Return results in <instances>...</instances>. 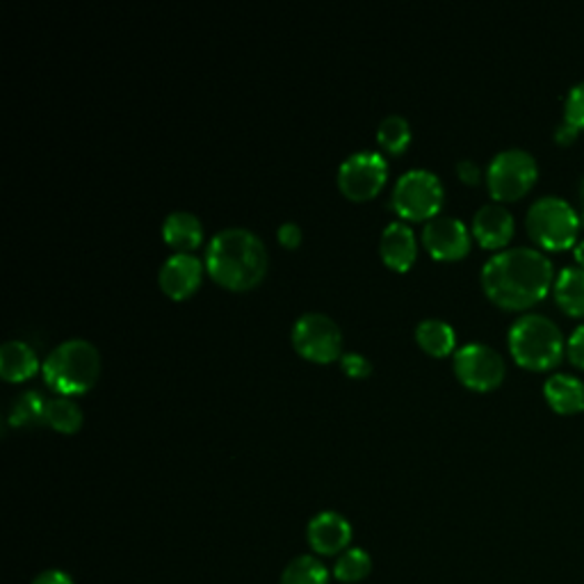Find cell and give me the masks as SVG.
Returning <instances> with one entry per match:
<instances>
[{
    "instance_id": "cell-4",
    "label": "cell",
    "mask_w": 584,
    "mask_h": 584,
    "mask_svg": "<svg viewBox=\"0 0 584 584\" xmlns=\"http://www.w3.org/2000/svg\"><path fill=\"white\" fill-rule=\"evenodd\" d=\"M101 370V355L94 342L69 338L53 347L42 363L44 379L60 393H83L94 386Z\"/></svg>"
},
{
    "instance_id": "cell-27",
    "label": "cell",
    "mask_w": 584,
    "mask_h": 584,
    "mask_svg": "<svg viewBox=\"0 0 584 584\" xmlns=\"http://www.w3.org/2000/svg\"><path fill=\"white\" fill-rule=\"evenodd\" d=\"M340 363H342V370H345L349 377H366V375H370V370H372L370 359H366L361 352H345V355L340 357Z\"/></svg>"
},
{
    "instance_id": "cell-16",
    "label": "cell",
    "mask_w": 584,
    "mask_h": 584,
    "mask_svg": "<svg viewBox=\"0 0 584 584\" xmlns=\"http://www.w3.org/2000/svg\"><path fill=\"white\" fill-rule=\"evenodd\" d=\"M543 396L560 413H577L584 409V381L573 375L557 370L543 381Z\"/></svg>"
},
{
    "instance_id": "cell-15",
    "label": "cell",
    "mask_w": 584,
    "mask_h": 584,
    "mask_svg": "<svg viewBox=\"0 0 584 584\" xmlns=\"http://www.w3.org/2000/svg\"><path fill=\"white\" fill-rule=\"evenodd\" d=\"M379 252L388 267L402 269V271L411 267V263L416 260V252H418V243H416L411 226L402 219L388 222L381 230Z\"/></svg>"
},
{
    "instance_id": "cell-17",
    "label": "cell",
    "mask_w": 584,
    "mask_h": 584,
    "mask_svg": "<svg viewBox=\"0 0 584 584\" xmlns=\"http://www.w3.org/2000/svg\"><path fill=\"white\" fill-rule=\"evenodd\" d=\"M553 295L568 316L584 318V267L564 265L555 275Z\"/></svg>"
},
{
    "instance_id": "cell-29",
    "label": "cell",
    "mask_w": 584,
    "mask_h": 584,
    "mask_svg": "<svg viewBox=\"0 0 584 584\" xmlns=\"http://www.w3.org/2000/svg\"><path fill=\"white\" fill-rule=\"evenodd\" d=\"M457 176L463 181V183H469V185H478L480 178H482V170L475 161L471 158H463L457 163Z\"/></svg>"
},
{
    "instance_id": "cell-10",
    "label": "cell",
    "mask_w": 584,
    "mask_h": 584,
    "mask_svg": "<svg viewBox=\"0 0 584 584\" xmlns=\"http://www.w3.org/2000/svg\"><path fill=\"white\" fill-rule=\"evenodd\" d=\"M504 359L495 347L473 340L461 345L454 352V372L457 377L475 391H489L504 379Z\"/></svg>"
},
{
    "instance_id": "cell-28",
    "label": "cell",
    "mask_w": 584,
    "mask_h": 584,
    "mask_svg": "<svg viewBox=\"0 0 584 584\" xmlns=\"http://www.w3.org/2000/svg\"><path fill=\"white\" fill-rule=\"evenodd\" d=\"M566 355L577 366L584 368V322L577 325L566 338Z\"/></svg>"
},
{
    "instance_id": "cell-1",
    "label": "cell",
    "mask_w": 584,
    "mask_h": 584,
    "mask_svg": "<svg viewBox=\"0 0 584 584\" xmlns=\"http://www.w3.org/2000/svg\"><path fill=\"white\" fill-rule=\"evenodd\" d=\"M555 284L553 260L536 247L500 249L482 265V288L502 308H527Z\"/></svg>"
},
{
    "instance_id": "cell-5",
    "label": "cell",
    "mask_w": 584,
    "mask_h": 584,
    "mask_svg": "<svg viewBox=\"0 0 584 584\" xmlns=\"http://www.w3.org/2000/svg\"><path fill=\"white\" fill-rule=\"evenodd\" d=\"M525 226L530 238L543 249H568L575 247L582 219L568 199L557 194H543L527 208Z\"/></svg>"
},
{
    "instance_id": "cell-6",
    "label": "cell",
    "mask_w": 584,
    "mask_h": 584,
    "mask_svg": "<svg viewBox=\"0 0 584 584\" xmlns=\"http://www.w3.org/2000/svg\"><path fill=\"white\" fill-rule=\"evenodd\" d=\"M539 163L534 153L521 146L498 151L486 167V187L495 202H514L536 183Z\"/></svg>"
},
{
    "instance_id": "cell-8",
    "label": "cell",
    "mask_w": 584,
    "mask_h": 584,
    "mask_svg": "<svg viewBox=\"0 0 584 584\" xmlns=\"http://www.w3.org/2000/svg\"><path fill=\"white\" fill-rule=\"evenodd\" d=\"M293 342L297 352L310 361L327 363L342 349V331L334 318L320 310H306L293 325Z\"/></svg>"
},
{
    "instance_id": "cell-13",
    "label": "cell",
    "mask_w": 584,
    "mask_h": 584,
    "mask_svg": "<svg viewBox=\"0 0 584 584\" xmlns=\"http://www.w3.org/2000/svg\"><path fill=\"white\" fill-rule=\"evenodd\" d=\"M202 275H204L202 258L189 252H176L167 256L165 263L161 265L158 281L170 297L183 299L197 290V286L202 284Z\"/></svg>"
},
{
    "instance_id": "cell-3",
    "label": "cell",
    "mask_w": 584,
    "mask_h": 584,
    "mask_svg": "<svg viewBox=\"0 0 584 584\" xmlns=\"http://www.w3.org/2000/svg\"><path fill=\"white\" fill-rule=\"evenodd\" d=\"M512 357L530 370H549L557 366L566 352V338L560 325L543 314L519 316L508 334Z\"/></svg>"
},
{
    "instance_id": "cell-18",
    "label": "cell",
    "mask_w": 584,
    "mask_h": 584,
    "mask_svg": "<svg viewBox=\"0 0 584 584\" xmlns=\"http://www.w3.org/2000/svg\"><path fill=\"white\" fill-rule=\"evenodd\" d=\"M163 238L178 252H189L204 238L202 219L189 211H174L163 222Z\"/></svg>"
},
{
    "instance_id": "cell-26",
    "label": "cell",
    "mask_w": 584,
    "mask_h": 584,
    "mask_svg": "<svg viewBox=\"0 0 584 584\" xmlns=\"http://www.w3.org/2000/svg\"><path fill=\"white\" fill-rule=\"evenodd\" d=\"M564 120L584 131V81L575 83L564 99Z\"/></svg>"
},
{
    "instance_id": "cell-34",
    "label": "cell",
    "mask_w": 584,
    "mask_h": 584,
    "mask_svg": "<svg viewBox=\"0 0 584 584\" xmlns=\"http://www.w3.org/2000/svg\"><path fill=\"white\" fill-rule=\"evenodd\" d=\"M573 256H575V265L584 267V238L575 243V247H573Z\"/></svg>"
},
{
    "instance_id": "cell-19",
    "label": "cell",
    "mask_w": 584,
    "mask_h": 584,
    "mask_svg": "<svg viewBox=\"0 0 584 584\" xmlns=\"http://www.w3.org/2000/svg\"><path fill=\"white\" fill-rule=\"evenodd\" d=\"M39 368V357L25 340H8L0 347V375L8 381H23Z\"/></svg>"
},
{
    "instance_id": "cell-11",
    "label": "cell",
    "mask_w": 584,
    "mask_h": 584,
    "mask_svg": "<svg viewBox=\"0 0 584 584\" xmlns=\"http://www.w3.org/2000/svg\"><path fill=\"white\" fill-rule=\"evenodd\" d=\"M422 245L434 258L454 260L469 254L471 230L459 217L434 215L422 226Z\"/></svg>"
},
{
    "instance_id": "cell-22",
    "label": "cell",
    "mask_w": 584,
    "mask_h": 584,
    "mask_svg": "<svg viewBox=\"0 0 584 584\" xmlns=\"http://www.w3.org/2000/svg\"><path fill=\"white\" fill-rule=\"evenodd\" d=\"M44 407H47V398L42 396V391H37V388H28V391H21L12 400L8 418L12 424L30 427L37 422H44Z\"/></svg>"
},
{
    "instance_id": "cell-2",
    "label": "cell",
    "mask_w": 584,
    "mask_h": 584,
    "mask_svg": "<svg viewBox=\"0 0 584 584\" xmlns=\"http://www.w3.org/2000/svg\"><path fill=\"white\" fill-rule=\"evenodd\" d=\"M206 269L230 290L256 286L267 271V247L254 230L226 226L217 230L206 247Z\"/></svg>"
},
{
    "instance_id": "cell-32",
    "label": "cell",
    "mask_w": 584,
    "mask_h": 584,
    "mask_svg": "<svg viewBox=\"0 0 584 584\" xmlns=\"http://www.w3.org/2000/svg\"><path fill=\"white\" fill-rule=\"evenodd\" d=\"M577 133H580V129L577 126H573L571 122H566L564 120V116H562V122L555 126V140L560 142V144H571L575 137H577Z\"/></svg>"
},
{
    "instance_id": "cell-30",
    "label": "cell",
    "mask_w": 584,
    "mask_h": 584,
    "mask_svg": "<svg viewBox=\"0 0 584 584\" xmlns=\"http://www.w3.org/2000/svg\"><path fill=\"white\" fill-rule=\"evenodd\" d=\"M279 243L286 247H297L301 243V226L297 222H284L277 230Z\"/></svg>"
},
{
    "instance_id": "cell-7",
    "label": "cell",
    "mask_w": 584,
    "mask_h": 584,
    "mask_svg": "<svg viewBox=\"0 0 584 584\" xmlns=\"http://www.w3.org/2000/svg\"><path fill=\"white\" fill-rule=\"evenodd\" d=\"M445 189L441 178L424 167L404 172L391 192V208L404 219H432L439 215Z\"/></svg>"
},
{
    "instance_id": "cell-20",
    "label": "cell",
    "mask_w": 584,
    "mask_h": 584,
    "mask_svg": "<svg viewBox=\"0 0 584 584\" xmlns=\"http://www.w3.org/2000/svg\"><path fill=\"white\" fill-rule=\"evenodd\" d=\"M416 340L420 342L424 352L434 357H445L457 345V334L452 325L441 318H424L416 327Z\"/></svg>"
},
{
    "instance_id": "cell-21",
    "label": "cell",
    "mask_w": 584,
    "mask_h": 584,
    "mask_svg": "<svg viewBox=\"0 0 584 584\" xmlns=\"http://www.w3.org/2000/svg\"><path fill=\"white\" fill-rule=\"evenodd\" d=\"M44 422L55 427L58 432H75L83 424V409L64 396L47 398Z\"/></svg>"
},
{
    "instance_id": "cell-14",
    "label": "cell",
    "mask_w": 584,
    "mask_h": 584,
    "mask_svg": "<svg viewBox=\"0 0 584 584\" xmlns=\"http://www.w3.org/2000/svg\"><path fill=\"white\" fill-rule=\"evenodd\" d=\"M514 230H516L514 215L500 202L482 204L473 215V236L482 247L489 249L504 247L512 240Z\"/></svg>"
},
{
    "instance_id": "cell-23",
    "label": "cell",
    "mask_w": 584,
    "mask_h": 584,
    "mask_svg": "<svg viewBox=\"0 0 584 584\" xmlns=\"http://www.w3.org/2000/svg\"><path fill=\"white\" fill-rule=\"evenodd\" d=\"M372 571V560L368 555V551L363 549H347L345 553L338 555L336 564H334V575L338 582L342 584H357L361 580H366Z\"/></svg>"
},
{
    "instance_id": "cell-12",
    "label": "cell",
    "mask_w": 584,
    "mask_h": 584,
    "mask_svg": "<svg viewBox=\"0 0 584 584\" xmlns=\"http://www.w3.org/2000/svg\"><path fill=\"white\" fill-rule=\"evenodd\" d=\"M306 536L318 555H340L352 541V525L338 512H320L308 521Z\"/></svg>"
},
{
    "instance_id": "cell-24",
    "label": "cell",
    "mask_w": 584,
    "mask_h": 584,
    "mask_svg": "<svg viewBox=\"0 0 584 584\" xmlns=\"http://www.w3.org/2000/svg\"><path fill=\"white\" fill-rule=\"evenodd\" d=\"M281 584H329V568L318 557L301 555L286 566Z\"/></svg>"
},
{
    "instance_id": "cell-33",
    "label": "cell",
    "mask_w": 584,
    "mask_h": 584,
    "mask_svg": "<svg viewBox=\"0 0 584 584\" xmlns=\"http://www.w3.org/2000/svg\"><path fill=\"white\" fill-rule=\"evenodd\" d=\"M577 213H580V219H582V226H584V176L577 185Z\"/></svg>"
},
{
    "instance_id": "cell-9",
    "label": "cell",
    "mask_w": 584,
    "mask_h": 584,
    "mask_svg": "<svg viewBox=\"0 0 584 584\" xmlns=\"http://www.w3.org/2000/svg\"><path fill=\"white\" fill-rule=\"evenodd\" d=\"M388 176V163L377 151H357L340 163L338 185L342 194L355 202L372 199L383 187Z\"/></svg>"
},
{
    "instance_id": "cell-25",
    "label": "cell",
    "mask_w": 584,
    "mask_h": 584,
    "mask_svg": "<svg viewBox=\"0 0 584 584\" xmlns=\"http://www.w3.org/2000/svg\"><path fill=\"white\" fill-rule=\"evenodd\" d=\"M411 140V126L407 122V116L402 114H386L377 126V142L391 153H400L407 148Z\"/></svg>"
},
{
    "instance_id": "cell-31",
    "label": "cell",
    "mask_w": 584,
    "mask_h": 584,
    "mask_svg": "<svg viewBox=\"0 0 584 584\" xmlns=\"http://www.w3.org/2000/svg\"><path fill=\"white\" fill-rule=\"evenodd\" d=\"M32 584H73V580L69 577V573L60 571V568H51V571H44L39 573Z\"/></svg>"
}]
</instances>
